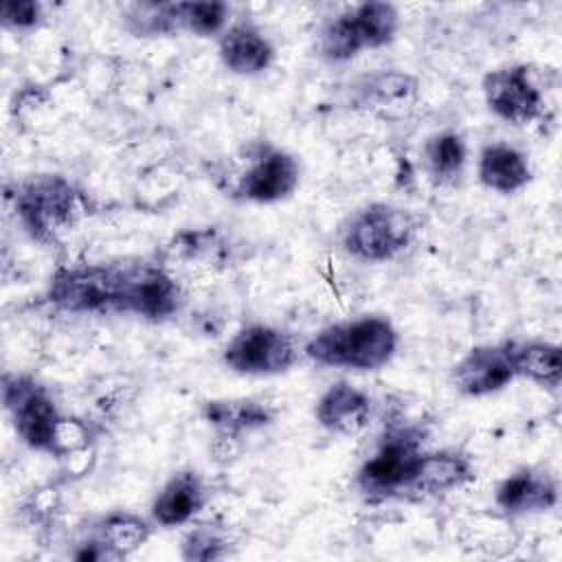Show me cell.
<instances>
[{
  "label": "cell",
  "instance_id": "6da1fadb",
  "mask_svg": "<svg viewBox=\"0 0 562 562\" xmlns=\"http://www.w3.org/2000/svg\"><path fill=\"white\" fill-rule=\"evenodd\" d=\"M397 345L400 334L391 318L362 314L318 329L303 345V353L312 362L329 369L378 371L393 360Z\"/></svg>",
  "mask_w": 562,
  "mask_h": 562
},
{
  "label": "cell",
  "instance_id": "7a4b0ae2",
  "mask_svg": "<svg viewBox=\"0 0 562 562\" xmlns=\"http://www.w3.org/2000/svg\"><path fill=\"white\" fill-rule=\"evenodd\" d=\"M22 228L37 241L50 244L86 213V195L59 173H37L11 193Z\"/></svg>",
  "mask_w": 562,
  "mask_h": 562
},
{
  "label": "cell",
  "instance_id": "3957f363",
  "mask_svg": "<svg viewBox=\"0 0 562 562\" xmlns=\"http://www.w3.org/2000/svg\"><path fill=\"white\" fill-rule=\"evenodd\" d=\"M426 432L415 424L389 426L369 457L356 472V490L371 503L402 498V492L415 470L424 448Z\"/></svg>",
  "mask_w": 562,
  "mask_h": 562
},
{
  "label": "cell",
  "instance_id": "277c9868",
  "mask_svg": "<svg viewBox=\"0 0 562 562\" xmlns=\"http://www.w3.org/2000/svg\"><path fill=\"white\" fill-rule=\"evenodd\" d=\"M415 235V217L395 204L373 202L356 211L342 226V250L362 263L395 259Z\"/></svg>",
  "mask_w": 562,
  "mask_h": 562
},
{
  "label": "cell",
  "instance_id": "5b68a950",
  "mask_svg": "<svg viewBox=\"0 0 562 562\" xmlns=\"http://www.w3.org/2000/svg\"><path fill=\"white\" fill-rule=\"evenodd\" d=\"M121 263L57 266L46 285V301L68 314H119Z\"/></svg>",
  "mask_w": 562,
  "mask_h": 562
},
{
  "label": "cell",
  "instance_id": "8992f818",
  "mask_svg": "<svg viewBox=\"0 0 562 562\" xmlns=\"http://www.w3.org/2000/svg\"><path fill=\"white\" fill-rule=\"evenodd\" d=\"M2 402L18 439L35 452L53 454L64 415L57 408L50 391L31 375L4 373Z\"/></svg>",
  "mask_w": 562,
  "mask_h": 562
},
{
  "label": "cell",
  "instance_id": "52a82bcc",
  "mask_svg": "<svg viewBox=\"0 0 562 562\" xmlns=\"http://www.w3.org/2000/svg\"><path fill=\"white\" fill-rule=\"evenodd\" d=\"M182 303V288L165 263L147 259L121 263L119 314H132L151 323H162L176 316Z\"/></svg>",
  "mask_w": 562,
  "mask_h": 562
},
{
  "label": "cell",
  "instance_id": "ba28073f",
  "mask_svg": "<svg viewBox=\"0 0 562 562\" xmlns=\"http://www.w3.org/2000/svg\"><path fill=\"white\" fill-rule=\"evenodd\" d=\"M296 360L294 336L268 323L241 327L222 349L224 367L239 375H279L290 371Z\"/></svg>",
  "mask_w": 562,
  "mask_h": 562
},
{
  "label": "cell",
  "instance_id": "9c48e42d",
  "mask_svg": "<svg viewBox=\"0 0 562 562\" xmlns=\"http://www.w3.org/2000/svg\"><path fill=\"white\" fill-rule=\"evenodd\" d=\"M301 182V165L283 147L259 143L250 147L246 165L235 176L231 195L250 204H274L288 200Z\"/></svg>",
  "mask_w": 562,
  "mask_h": 562
},
{
  "label": "cell",
  "instance_id": "30bf717a",
  "mask_svg": "<svg viewBox=\"0 0 562 562\" xmlns=\"http://www.w3.org/2000/svg\"><path fill=\"white\" fill-rule=\"evenodd\" d=\"M481 92L487 110L512 125H529L544 114V94L527 64H509L485 72Z\"/></svg>",
  "mask_w": 562,
  "mask_h": 562
},
{
  "label": "cell",
  "instance_id": "8fae6325",
  "mask_svg": "<svg viewBox=\"0 0 562 562\" xmlns=\"http://www.w3.org/2000/svg\"><path fill=\"white\" fill-rule=\"evenodd\" d=\"M516 380L509 340L476 345L450 369V384L463 397H487Z\"/></svg>",
  "mask_w": 562,
  "mask_h": 562
},
{
  "label": "cell",
  "instance_id": "7c38bea8",
  "mask_svg": "<svg viewBox=\"0 0 562 562\" xmlns=\"http://www.w3.org/2000/svg\"><path fill=\"white\" fill-rule=\"evenodd\" d=\"M474 479V465L468 454L457 448L424 450L402 492V498L424 501L450 494Z\"/></svg>",
  "mask_w": 562,
  "mask_h": 562
},
{
  "label": "cell",
  "instance_id": "4fadbf2b",
  "mask_svg": "<svg viewBox=\"0 0 562 562\" xmlns=\"http://www.w3.org/2000/svg\"><path fill=\"white\" fill-rule=\"evenodd\" d=\"M558 498V479L551 472L531 465L516 468L494 487V505L507 516H527L553 509Z\"/></svg>",
  "mask_w": 562,
  "mask_h": 562
},
{
  "label": "cell",
  "instance_id": "5bb4252c",
  "mask_svg": "<svg viewBox=\"0 0 562 562\" xmlns=\"http://www.w3.org/2000/svg\"><path fill=\"white\" fill-rule=\"evenodd\" d=\"M371 413H373L371 397L362 389L345 380L329 384L314 404L316 424L323 430L340 437H351L362 432L371 422Z\"/></svg>",
  "mask_w": 562,
  "mask_h": 562
},
{
  "label": "cell",
  "instance_id": "9a60e30c",
  "mask_svg": "<svg viewBox=\"0 0 562 562\" xmlns=\"http://www.w3.org/2000/svg\"><path fill=\"white\" fill-rule=\"evenodd\" d=\"M217 57L231 75L255 77L272 66L274 46L257 24L241 20L217 37Z\"/></svg>",
  "mask_w": 562,
  "mask_h": 562
},
{
  "label": "cell",
  "instance_id": "2e32d148",
  "mask_svg": "<svg viewBox=\"0 0 562 562\" xmlns=\"http://www.w3.org/2000/svg\"><path fill=\"white\" fill-rule=\"evenodd\" d=\"M206 505V485L195 470L173 472L156 492L149 518L156 527L173 529L189 525Z\"/></svg>",
  "mask_w": 562,
  "mask_h": 562
},
{
  "label": "cell",
  "instance_id": "e0dca14e",
  "mask_svg": "<svg viewBox=\"0 0 562 562\" xmlns=\"http://www.w3.org/2000/svg\"><path fill=\"white\" fill-rule=\"evenodd\" d=\"M202 419L217 432V439L235 441L246 432L272 424L274 413L252 397H215L202 404Z\"/></svg>",
  "mask_w": 562,
  "mask_h": 562
},
{
  "label": "cell",
  "instance_id": "ac0fdd59",
  "mask_svg": "<svg viewBox=\"0 0 562 562\" xmlns=\"http://www.w3.org/2000/svg\"><path fill=\"white\" fill-rule=\"evenodd\" d=\"M476 176L485 189L509 195L529 184L531 165L518 147L507 143H487L479 151Z\"/></svg>",
  "mask_w": 562,
  "mask_h": 562
},
{
  "label": "cell",
  "instance_id": "d6986e66",
  "mask_svg": "<svg viewBox=\"0 0 562 562\" xmlns=\"http://www.w3.org/2000/svg\"><path fill=\"white\" fill-rule=\"evenodd\" d=\"M154 520L127 509H112L99 516L88 536H92L110 555L121 560L136 553L154 533Z\"/></svg>",
  "mask_w": 562,
  "mask_h": 562
},
{
  "label": "cell",
  "instance_id": "ffe728a7",
  "mask_svg": "<svg viewBox=\"0 0 562 562\" xmlns=\"http://www.w3.org/2000/svg\"><path fill=\"white\" fill-rule=\"evenodd\" d=\"M516 378L544 391H558L562 382V349L549 340H509Z\"/></svg>",
  "mask_w": 562,
  "mask_h": 562
},
{
  "label": "cell",
  "instance_id": "44dd1931",
  "mask_svg": "<svg viewBox=\"0 0 562 562\" xmlns=\"http://www.w3.org/2000/svg\"><path fill=\"white\" fill-rule=\"evenodd\" d=\"M422 158H424L426 173L437 184L446 187V184H454L461 178L468 160V147L461 134L452 130H443L426 138Z\"/></svg>",
  "mask_w": 562,
  "mask_h": 562
},
{
  "label": "cell",
  "instance_id": "7402d4cb",
  "mask_svg": "<svg viewBox=\"0 0 562 562\" xmlns=\"http://www.w3.org/2000/svg\"><path fill=\"white\" fill-rule=\"evenodd\" d=\"M349 15L364 50L382 48L397 35L400 11L391 2H360L349 9Z\"/></svg>",
  "mask_w": 562,
  "mask_h": 562
},
{
  "label": "cell",
  "instance_id": "603a6c76",
  "mask_svg": "<svg viewBox=\"0 0 562 562\" xmlns=\"http://www.w3.org/2000/svg\"><path fill=\"white\" fill-rule=\"evenodd\" d=\"M173 18L178 33L184 31L198 37H220L231 24V7L217 0L173 2Z\"/></svg>",
  "mask_w": 562,
  "mask_h": 562
},
{
  "label": "cell",
  "instance_id": "cb8c5ba5",
  "mask_svg": "<svg viewBox=\"0 0 562 562\" xmlns=\"http://www.w3.org/2000/svg\"><path fill=\"white\" fill-rule=\"evenodd\" d=\"M362 44L353 29L349 9L329 18L318 33V53L329 64L351 61L362 53Z\"/></svg>",
  "mask_w": 562,
  "mask_h": 562
},
{
  "label": "cell",
  "instance_id": "d4e9b609",
  "mask_svg": "<svg viewBox=\"0 0 562 562\" xmlns=\"http://www.w3.org/2000/svg\"><path fill=\"white\" fill-rule=\"evenodd\" d=\"M125 29L136 37H158L178 33L173 2H136L125 11Z\"/></svg>",
  "mask_w": 562,
  "mask_h": 562
},
{
  "label": "cell",
  "instance_id": "484cf974",
  "mask_svg": "<svg viewBox=\"0 0 562 562\" xmlns=\"http://www.w3.org/2000/svg\"><path fill=\"white\" fill-rule=\"evenodd\" d=\"M364 94L380 105H395L402 101H411L417 92V79L408 72L382 70L367 77Z\"/></svg>",
  "mask_w": 562,
  "mask_h": 562
},
{
  "label": "cell",
  "instance_id": "4316f807",
  "mask_svg": "<svg viewBox=\"0 0 562 562\" xmlns=\"http://www.w3.org/2000/svg\"><path fill=\"white\" fill-rule=\"evenodd\" d=\"M228 551V538L209 525L191 527L180 540L182 560L211 562L224 558Z\"/></svg>",
  "mask_w": 562,
  "mask_h": 562
},
{
  "label": "cell",
  "instance_id": "83f0119b",
  "mask_svg": "<svg viewBox=\"0 0 562 562\" xmlns=\"http://www.w3.org/2000/svg\"><path fill=\"white\" fill-rule=\"evenodd\" d=\"M44 20V7L35 0H7L0 11V22L9 31H31Z\"/></svg>",
  "mask_w": 562,
  "mask_h": 562
}]
</instances>
